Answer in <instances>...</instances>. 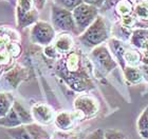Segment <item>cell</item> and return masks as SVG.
Returning a JSON list of instances; mask_svg holds the SVG:
<instances>
[{
  "instance_id": "6da1fadb",
  "label": "cell",
  "mask_w": 148,
  "mask_h": 139,
  "mask_svg": "<svg viewBox=\"0 0 148 139\" xmlns=\"http://www.w3.org/2000/svg\"><path fill=\"white\" fill-rule=\"evenodd\" d=\"M60 59L56 65V72L69 87L76 92L92 90L94 85L85 65L80 51L72 49Z\"/></svg>"
},
{
  "instance_id": "7a4b0ae2",
  "label": "cell",
  "mask_w": 148,
  "mask_h": 139,
  "mask_svg": "<svg viewBox=\"0 0 148 139\" xmlns=\"http://www.w3.org/2000/svg\"><path fill=\"white\" fill-rule=\"evenodd\" d=\"M110 37V30L106 19L99 15L92 24L78 36V40L87 49H94L103 44Z\"/></svg>"
},
{
  "instance_id": "3957f363",
  "label": "cell",
  "mask_w": 148,
  "mask_h": 139,
  "mask_svg": "<svg viewBox=\"0 0 148 139\" xmlns=\"http://www.w3.org/2000/svg\"><path fill=\"white\" fill-rule=\"evenodd\" d=\"M51 21L53 28L59 33H70L72 35L79 36L76 23L74 20L72 11L65 9L57 4H52L51 6Z\"/></svg>"
},
{
  "instance_id": "277c9868",
  "label": "cell",
  "mask_w": 148,
  "mask_h": 139,
  "mask_svg": "<svg viewBox=\"0 0 148 139\" xmlns=\"http://www.w3.org/2000/svg\"><path fill=\"white\" fill-rule=\"evenodd\" d=\"M89 57L95 71L102 76L109 75L119 64L109 47L104 44L92 49Z\"/></svg>"
},
{
  "instance_id": "5b68a950",
  "label": "cell",
  "mask_w": 148,
  "mask_h": 139,
  "mask_svg": "<svg viewBox=\"0 0 148 139\" xmlns=\"http://www.w3.org/2000/svg\"><path fill=\"white\" fill-rule=\"evenodd\" d=\"M79 35L85 32L99 16V7L88 3H80L72 11Z\"/></svg>"
},
{
  "instance_id": "8992f818",
  "label": "cell",
  "mask_w": 148,
  "mask_h": 139,
  "mask_svg": "<svg viewBox=\"0 0 148 139\" xmlns=\"http://www.w3.org/2000/svg\"><path fill=\"white\" fill-rule=\"evenodd\" d=\"M29 71L21 65H15L4 72L0 77V90L4 92H11L16 90L22 81L28 79Z\"/></svg>"
},
{
  "instance_id": "52a82bcc",
  "label": "cell",
  "mask_w": 148,
  "mask_h": 139,
  "mask_svg": "<svg viewBox=\"0 0 148 139\" xmlns=\"http://www.w3.org/2000/svg\"><path fill=\"white\" fill-rule=\"evenodd\" d=\"M31 40L33 43L48 46L53 43L56 37V31L52 24L46 21H38L31 28Z\"/></svg>"
},
{
  "instance_id": "ba28073f",
  "label": "cell",
  "mask_w": 148,
  "mask_h": 139,
  "mask_svg": "<svg viewBox=\"0 0 148 139\" xmlns=\"http://www.w3.org/2000/svg\"><path fill=\"white\" fill-rule=\"evenodd\" d=\"M74 108L78 112L83 119L95 116L99 113V105L97 99L90 94H80L74 100Z\"/></svg>"
},
{
  "instance_id": "9c48e42d",
  "label": "cell",
  "mask_w": 148,
  "mask_h": 139,
  "mask_svg": "<svg viewBox=\"0 0 148 139\" xmlns=\"http://www.w3.org/2000/svg\"><path fill=\"white\" fill-rule=\"evenodd\" d=\"M31 112L34 120L41 125L51 124L55 119V113L53 108L46 103H36L32 106Z\"/></svg>"
},
{
  "instance_id": "30bf717a",
  "label": "cell",
  "mask_w": 148,
  "mask_h": 139,
  "mask_svg": "<svg viewBox=\"0 0 148 139\" xmlns=\"http://www.w3.org/2000/svg\"><path fill=\"white\" fill-rule=\"evenodd\" d=\"M76 119H83L78 112H68V111H62L55 115L54 123L59 130L62 131H68L72 129L74 125V122Z\"/></svg>"
},
{
  "instance_id": "8fae6325",
  "label": "cell",
  "mask_w": 148,
  "mask_h": 139,
  "mask_svg": "<svg viewBox=\"0 0 148 139\" xmlns=\"http://www.w3.org/2000/svg\"><path fill=\"white\" fill-rule=\"evenodd\" d=\"M39 11L35 7L31 11H22L16 7V23L20 30L25 28L30 25H34L39 18Z\"/></svg>"
},
{
  "instance_id": "7c38bea8",
  "label": "cell",
  "mask_w": 148,
  "mask_h": 139,
  "mask_svg": "<svg viewBox=\"0 0 148 139\" xmlns=\"http://www.w3.org/2000/svg\"><path fill=\"white\" fill-rule=\"evenodd\" d=\"M53 45L55 46V49L59 54L62 55L68 54L73 49L74 46V39L72 37V34L65 33V32L59 33L58 35H56L55 39L53 41Z\"/></svg>"
},
{
  "instance_id": "4fadbf2b",
  "label": "cell",
  "mask_w": 148,
  "mask_h": 139,
  "mask_svg": "<svg viewBox=\"0 0 148 139\" xmlns=\"http://www.w3.org/2000/svg\"><path fill=\"white\" fill-rule=\"evenodd\" d=\"M108 47L110 49V52L112 53L113 57L115 58V60L117 61V63L122 66V68H124L126 66L125 60H124V55L126 52L127 47L125 46L123 41L119 40L117 38H112L109 40Z\"/></svg>"
},
{
  "instance_id": "5bb4252c",
  "label": "cell",
  "mask_w": 148,
  "mask_h": 139,
  "mask_svg": "<svg viewBox=\"0 0 148 139\" xmlns=\"http://www.w3.org/2000/svg\"><path fill=\"white\" fill-rule=\"evenodd\" d=\"M148 42V30L147 28H136L131 33L130 36V43L134 47L139 49H142L146 43Z\"/></svg>"
},
{
  "instance_id": "9a60e30c",
  "label": "cell",
  "mask_w": 148,
  "mask_h": 139,
  "mask_svg": "<svg viewBox=\"0 0 148 139\" xmlns=\"http://www.w3.org/2000/svg\"><path fill=\"white\" fill-rule=\"evenodd\" d=\"M124 76L126 80L131 84H138L144 80L142 70L140 66H132V65H126L123 68Z\"/></svg>"
},
{
  "instance_id": "2e32d148",
  "label": "cell",
  "mask_w": 148,
  "mask_h": 139,
  "mask_svg": "<svg viewBox=\"0 0 148 139\" xmlns=\"http://www.w3.org/2000/svg\"><path fill=\"white\" fill-rule=\"evenodd\" d=\"M21 124H22L21 120L19 119L18 115H17L15 110L13 108V106L4 116L0 117V127L11 129V127H18V125H21Z\"/></svg>"
},
{
  "instance_id": "e0dca14e",
  "label": "cell",
  "mask_w": 148,
  "mask_h": 139,
  "mask_svg": "<svg viewBox=\"0 0 148 139\" xmlns=\"http://www.w3.org/2000/svg\"><path fill=\"white\" fill-rule=\"evenodd\" d=\"M136 129L141 138L148 139V106H146L140 114L136 120Z\"/></svg>"
},
{
  "instance_id": "ac0fdd59",
  "label": "cell",
  "mask_w": 148,
  "mask_h": 139,
  "mask_svg": "<svg viewBox=\"0 0 148 139\" xmlns=\"http://www.w3.org/2000/svg\"><path fill=\"white\" fill-rule=\"evenodd\" d=\"M13 108L16 111L19 119L21 120L22 124H29V123H32V122H34L35 121L34 118H33V115H32V112L28 111V110H27L20 102L17 101V100H14Z\"/></svg>"
},
{
  "instance_id": "d6986e66",
  "label": "cell",
  "mask_w": 148,
  "mask_h": 139,
  "mask_svg": "<svg viewBox=\"0 0 148 139\" xmlns=\"http://www.w3.org/2000/svg\"><path fill=\"white\" fill-rule=\"evenodd\" d=\"M25 127L33 139H51V136L48 133V131L45 130L41 127V124L37 123V122H32V123L25 124Z\"/></svg>"
},
{
  "instance_id": "ffe728a7",
  "label": "cell",
  "mask_w": 148,
  "mask_h": 139,
  "mask_svg": "<svg viewBox=\"0 0 148 139\" xmlns=\"http://www.w3.org/2000/svg\"><path fill=\"white\" fill-rule=\"evenodd\" d=\"M14 98L11 92L0 91V117H2L12 108Z\"/></svg>"
},
{
  "instance_id": "44dd1931",
  "label": "cell",
  "mask_w": 148,
  "mask_h": 139,
  "mask_svg": "<svg viewBox=\"0 0 148 139\" xmlns=\"http://www.w3.org/2000/svg\"><path fill=\"white\" fill-rule=\"evenodd\" d=\"M115 11L120 15V17L129 16L134 12V5L132 0H120L115 5Z\"/></svg>"
},
{
  "instance_id": "7402d4cb",
  "label": "cell",
  "mask_w": 148,
  "mask_h": 139,
  "mask_svg": "<svg viewBox=\"0 0 148 139\" xmlns=\"http://www.w3.org/2000/svg\"><path fill=\"white\" fill-rule=\"evenodd\" d=\"M6 133L9 134L11 138L13 139H33L31 135H30V133H29L25 124H21V125H18V127L8 129Z\"/></svg>"
},
{
  "instance_id": "603a6c76",
  "label": "cell",
  "mask_w": 148,
  "mask_h": 139,
  "mask_svg": "<svg viewBox=\"0 0 148 139\" xmlns=\"http://www.w3.org/2000/svg\"><path fill=\"white\" fill-rule=\"evenodd\" d=\"M124 60L126 65H132V66H139L142 62V55L134 49H127L124 55Z\"/></svg>"
},
{
  "instance_id": "cb8c5ba5",
  "label": "cell",
  "mask_w": 148,
  "mask_h": 139,
  "mask_svg": "<svg viewBox=\"0 0 148 139\" xmlns=\"http://www.w3.org/2000/svg\"><path fill=\"white\" fill-rule=\"evenodd\" d=\"M134 15L141 20H148V0H141L136 3Z\"/></svg>"
},
{
  "instance_id": "d4e9b609",
  "label": "cell",
  "mask_w": 148,
  "mask_h": 139,
  "mask_svg": "<svg viewBox=\"0 0 148 139\" xmlns=\"http://www.w3.org/2000/svg\"><path fill=\"white\" fill-rule=\"evenodd\" d=\"M12 60H13V57L11 56V54L6 51V49L0 51V65L2 66L4 72L10 70L11 68H13L12 64H11V61H12Z\"/></svg>"
},
{
  "instance_id": "484cf974",
  "label": "cell",
  "mask_w": 148,
  "mask_h": 139,
  "mask_svg": "<svg viewBox=\"0 0 148 139\" xmlns=\"http://www.w3.org/2000/svg\"><path fill=\"white\" fill-rule=\"evenodd\" d=\"M5 49L13 58H17L21 54V46L18 41H9L5 45Z\"/></svg>"
},
{
  "instance_id": "4316f807",
  "label": "cell",
  "mask_w": 148,
  "mask_h": 139,
  "mask_svg": "<svg viewBox=\"0 0 148 139\" xmlns=\"http://www.w3.org/2000/svg\"><path fill=\"white\" fill-rule=\"evenodd\" d=\"M55 4L59 6H62L65 9H68L70 11H73L77 5L84 2V0H53Z\"/></svg>"
},
{
  "instance_id": "83f0119b",
  "label": "cell",
  "mask_w": 148,
  "mask_h": 139,
  "mask_svg": "<svg viewBox=\"0 0 148 139\" xmlns=\"http://www.w3.org/2000/svg\"><path fill=\"white\" fill-rule=\"evenodd\" d=\"M16 7H19L22 11H31L35 9V4L33 0H17Z\"/></svg>"
},
{
  "instance_id": "f1b7e54d",
  "label": "cell",
  "mask_w": 148,
  "mask_h": 139,
  "mask_svg": "<svg viewBox=\"0 0 148 139\" xmlns=\"http://www.w3.org/2000/svg\"><path fill=\"white\" fill-rule=\"evenodd\" d=\"M105 137L106 139H126V135L117 130H106Z\"/></svg>"
},
{
  "instance_id": "f546056e",
  "label": "cell",
  "mask_w": 148,
  "mask_h": 139,
  "mask_svg": "<svg viewBox=\"0 0 148 139\" xmlns=\"http://www.w3.org/2000/svg\"><path fill=\"white\" fill-rule=\"evenodd\" d=\"M43 53H45V55L50 59H56L57 57H58V54H59V53L57 52V49H55V46L53 45V44L45 46Z\"/></svg>"
},
{
  "instance_id": "4dcf8cb0",
  "label": "cell",
  "mask_w": 148,
  "mask_h": 139,
  "mask_svg": "<svg viewBox=\"0 0 148 139\" xmlns=\"http://www.w3.org/2000/svg\"><path fill=\"white\" fill-rule=\"evenodd\" d=\"M86 139H106L105 131L102 130V129L94 130L93 132H91L90 134H88V135H87Z\"/></svg>"
},
{
  "instance_id": "1f68e13d",
  "label": "cell",
  "mask_w": 148,
  "mask_h": 139,
  "mask_svg": "<svg viewBox=\"0 0 148 139\" xmlns=\"http://www.w3.org/2000/svg\"><path fill=\"white\" fill-rule=\"evenodd\" d=\"M119 1H120V0H105V2H104V4H103V6L101 9H105V11L110 9H112L114 5H116V3L119 2Z\"/></svg>"
},
{
  "instance_id": "d6a6232c",
  "label": "cell",
  "mask_w": 148,
  "mask_h": 139,
  "mask_svg": "<svg viewBox=\"0 0 148 139\" xmlns=\"http://www.w3.org/2000/svg\"><path fill=\"white\" fill-rule=\"evenodd\" d=\"M84 2L101 9V7L103 6V4H104V2H105V0H84Z\"/></svg>"
},
{
  "instance_id": "836d02e7",
  "label": "cell",
  "mask_w": 148,
  "mask_h": 139,
  "mask_svg": "<svg viewBox=\"0 0 148 139\" xmlns=\"http://www.w3.org/2000/svg\"><path fill=\"white\" fill-rule=\"evenodd\" d=\"M33 1H34L35 7H36L38 11H41L47 2V0H33Z\"/></svg>"
},
{
  "instance_id": "e575fe53",
  "label": "cell",
  "mask_w": 148,
  "mask_h": 139,
  "mask_svg": "<svg viewBox=\"0 0 148 139\" xmlns=\"http://www.w3.org/2000/svg\"><path fill=\"white\" fill-rule=\"evenodd\" d=\"M141 70H142V73H143V77L145 79L146 81L148 82V65L147 64H141Z\"/></svg>"
},
{
  "instance_id": "d590c367",
  "label": "cell",
  "mask_w": 148,
  "mask_h": 139,
  "mask_svg": "<svg viewBox=\"0 0 148 139\" xmlns=\"http://www.w3.org/2000/svg\"><path fill=\"white\" fill-rule=\"evenodd\" d=\"M10 40L8 39V38H5L4 36H2V35H0V51L5 49V45Z\"/></svg>"
},
{
  "instance_id": "8d00e7d4",
  "label": "cell",
  "mask_w": 148,
  "mask_h": 139,
  "mask_svg": "<svg viewBox=\"0 0 148 139\" xmlns=\"http://www.w3.org/2000/svg\"><path fill=\"white\" fill-rule=\"evenodd\" d=\"M5 1H8V2H10L11 4H13V5L16 6V3H17V0H5Z\"/></svg>"
},
{
  "instance_id": "74e56055",
  "label": "cell",
  "mask_w": 148,
  "mask_h": 139,
  "mask_svg": "<svg viewBox=\"0 0 148 139\" xmlns=\"http://www.w3.org/2000/svg\"><path fill=\"white\" fill-rule=\"evenodd\" d=\"M2 72H3V68H2V66L0 65V77H1V74H2Z\"/></svg>"
},
{
  "instance_id": "f35d334b",
  "label": "cell",
  "mask_w": 148,
  "mask_h": 139,
  "mask_svg": "<svg viewBox=\"0 0 148 139\" xmlns=\"http://www.w3.org/2000/svg\"><path fill=\"white\" fill-rule=\"evenodd\" d=\"M132 1H133V2H134V3H138V2H139V1H141V0H132Z\"/></svg>"
}]
</instances>
